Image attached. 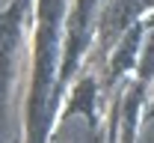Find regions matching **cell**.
Listing matches in <instances>:
<instances>
[{"mask_svg": "<svg viewBox=\"0 0 154 143\" xmlns=\"http://www.w3.org/2000/svg\"><path fill=\"white\" fill-rule=\"evenodd\" d=\"M18 3H21V0H0V18H6V15H9Z\"/></svg>", "mask_w": 154, "mask_h": 143, "instance_id": "2", "label": "cell"}, {"mask_svg": "<svg viewBox=\"0 0 154 143\" xmlns=\"http://www.w3.org/2000/svg\"><path fill=\"white\" fill-rule=\"evenodd\" d=\"M54 143H98L95 122L86 110H71L65 113V119L59 122Z\"/></svg>", "mask_w": 154, "mask_h": 143, "instance_id": "1", "label": "cell"}]
</instances>
